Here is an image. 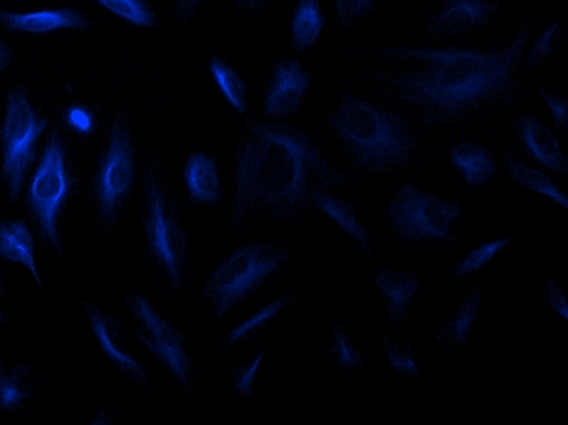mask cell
<instances>
[{
    "mask_svg": "<svg viewBox=\"0 0 568 425\" xmlns=\"http://www.w3.org/2000/svg\"><path fill=\"white\" fill-rule=\"evenodd\" d=\"M538 10L500 43H365L355 48L363 84L398 113L432 130L459 131L507 115L525 99L521 60Z\"/></svg>",
    "mask_w": 568,
    "mask_h": 425,
    "instance_id": "6da1fadb",
    "label": "cell"
},
{
    "mask_svg": "<svg viewBox=\"0 0 568 425\" xmlns=\"http://www.w3.org/2000/svg\"><path fill=\"white\" fill-rule=\"evenodd\" d=\"M235 196L229 230L300 226L313 210L315 192L355 182L335 168L321 138L276 120H248L234 154Z\"/></svg>",
    "mask_w": 568,
    "mask_h": 425,
    "instance_id": "7a4b0ae2",
    "label": "cell"
},
{
    "mask_svg": "<svg viewBox=\"0 0 568 425\" xmlns=\"http://www.w3.org/2000/svg\"><path fill=\"white\" fill-rule=\"evenodd\" d=\"M140 224L149 280L159 295L180 298L190 285L189 230L168 169L155 152L142 161Z\"/></svg>",
    "mask_w": 568,
    "mask_h": 425,
    "instance_id": "3957f363",
    "label": "cell"
},
{
    "mask_svg": "<svg viewBox=\"0 0 568 425\" xmlns=\"http://www.w3.org/2000/svg\"><path fill=\"white\" fill-rule=\"evenodd\" d=\"M349 164L363 174L386 179L412 168L420 148L414 123L383 102L343 92L327 117Z\"/></svg>",
    "mask_w": 568,
    "mask_h": 425,
    "instance_id": "277c9868",
    "label": "cell"
},
{
    "mask_svg": "<svg viewBox=\"0 0 568 425\" xmlns=\"http://www.w3.org/2000/svg\"><path fill=\"white\" fill-rule=\"evenodd\" d=\"M293 264V251L282 241H248L214 267L200 293V313L223 321L242 304L262 295L283 279Z\"/></svg>",
    "mask_w": 568,
    "mask_h": 425,
    "instance_id": "5b68a950",
    "label": "cell"
},
{
    "mask_svg": "<svg viewBox=\"0 0 568 425\" xmlns=\"http://www.w3.org/2000/svg\"><path fill=\"white\" fill-rule=\"evenodd\" d=\"M79 186L81 175L75 155L59 127H53L27 181L23 206L40 244L58 257L68 255L61 217L78 195Z\"/></svg>",
    "mask_w": 568,
    "mask_h": 425,
    "instance_id": "8992f818",
    "label": "cell"
},
{
    "mask_svg": "<svg viewBox=\"0 0 568 425\" xmlns=\"http://www.w3.org/2000/svg\"><path fill=\"white\" fill-rule=\"evenodd\" d=\"M460 214L463 206L456 200L402 183L384 210L387 241L414 251H452L459 240L455 223Z\"/></svg>",
    "mask_w": 568,
    "mask_h": 425,
    "instance_id": "52a82bcc",
    "label": "cell"
},
{
    "mask_svg": "<svg viewBox=\"0 0 568 425\" xmlns=\"http://www.w3.org/2000/svg\"><path fill=\"white\" fill-rule=\"evenodd\" d=\"M138 181V148L130 113H114L105 146L93 171L90 196L99 233L112 234L130 205Z\"/></svg>",
    "mask_w": 568,
    "mask_h": 425,
    "instance_id": "ba28073f",
    "label": "cell"
},
{
    "mask_svg": "<svg viewBox=\"0 0 568 425\" xmlns=\"http://www.w3.org/2000/svg\"><path fill=\"white\" fill-rule=\"evenodd\" d=\"M123 304L142 347L171 375L186 399L199 403L204 375L190 354L185 334L140 289L124 290Z\"/></svg>",
    "mask_w": 568,
    "mask_h": 425,
    "instance_id": "9c48e42d",
    "label": "cell"
},
{
    "mask_svg": "<svg viewBox=\"0 0 568 425\" xmlns=\"http://www.w3.org/2000/svg\"><path fill=\"white\" fill-rule=\"evenodd\" d=\"M50 124V117L41 112L26 85H13L7 92L6 117L0 124V178L10 205H16L26 189L40 159V143Z\"/></svg>",
    "mask_w": 568,
    "mask_h": 425,
    "instance_id": "30bf717a",
    "label": "cell"
},
{
    "mask_svg": "<svg viewBox=\"0 0 568 425\" xmlns=\"http://www.w3.org/2000/svg\"><path fill=\"white\" fill-rule=\"evenodd\" d=\"M82 310L89 321L90 330L95 335L103 358L109 362L114 372L123 376L131 385L144 389V392L154 393V380L149 375L138 355L136 335L133 331L128 330L120 314L103 304L90 302V300L82 302Z\"/></svg>",
    "mask_w": 568,
    "mask_h": 425,
    "instance_id": "8fae6325",
    "label": "cell"
},
{
    "mask_svg": "<svg viewBox=\"0 0 568 425\" xmlns=\"http://www.w3.org/2000/svg\"><path fill=\"white\" fill-rule=\"evenodd\" d=\"M57 388L50 362L0 357V416L27 419Z\"/></svg>",
    "mask_w": 568,
    "mask_h": 425,
    "instance_id": "7c38bea8",
    "label": "cell"
},
{
    "mask_svg": "<svg viewBox=\"0 0 568 425\" xmlns=\"http://www.w3.org/2000/svg\"><path fill=\"white\" fill-rule=\"evenodd\" d=\"M501 0H429L424 13L426 34L443 41L487 29L500 13Z\"/></svg>",
    "mask_w": 568,
    "mask_h": 425,
    "instance_id": "4fadbf2b",
    "label": "cell"
},
{
    "mask_svg": "<svg viewBox=\"0 0 568 425\" xmlns=\"http://www.w3.org/2000/svg\"><path fill=\"white\" fill-rule=\"evenodd\" d=\"M313 81V72L296 58L284 57L276 61L263 99L265 120L283 122L293 117L303 105Z\"/></svg>",
    "mask_w": 568,
    "mask_h": 425,
    "instance_id": "5bb4252c",
    "label": "cell"
},
{
    "mask_svg": "<svg viewBox=\"0 0 568 425\" xmlns=\"http://www.w3.org/2000/svg\"><path fill=\"white\" fill-rule=\"evenodd\" d=\"M513 141L523 155L546 171L568 174V159L559 138L532 113H523L511 122Z\"/></svg>",
    "mask_w": 568,
    "mask_h": 425,
    "instance_id": "9a60e30c",
    "label": "cell"
},
{
    "mask_svg": "<svg viewBox=\"0 0 568 425\" xmlns=\"http://www.w3.org/2000/svg\"><path fill=\"white\" fill-rule=\"evenodd\" d=\"M0 27L12 33L50 34L57 31H90L95 22L78 7L37 10V12H9L0 9Z\"/></svg>",
    "mask_w": 568,
    "mask_h": 425,
    "instance_id": "2e32d148",
    "label": "cell"
},
{
    "mask_svg": "<svg viewBox=\"0 0 568 425\" xmlns=\"http://www.w3.org/2000/svg\"><path fill=\"white\" fill-rule=\"evenodd\" d=\"M386 306L390 327L404 326L410 317L412 304L422 292V279L415 272L383 267L373 276Z\"/></svg>",
    "mask_w": 568,
    "mask_h": 425,
    "instance_id": "e0dca14e",
    "label": "cell"
},
{
    "mask_svg": "<svg viewBox=\"0 0 568 425\" xmlns=\"http://www.w3.org/2000/svg\"><path fill=\"white\" fill-rule=\"evenodd\" d=\"M303 292L304 286H296V289L290 290V292L284 293V295L278 296V298L273 300V302L260 307L251 317L242 321L241 324L232 327L227 333L220 335V337L211 344V351L229 352L254 344L255 341H258V338L270 330L273 321H275L286 307L300 302Z\"/></svg>",
    "mask_w": 568,
    "mask_h": 425,
    "instance_id": "ac0fdd59",
    "label": "cell"
},
{
    "mask_svg": "<svg viewBox=\"0 0 568 425\" xmlns=\"http://www.w3.org/2000/svg\"><path fill=\"white\" fill-rule=\"evenodd\" d=\"M313 210L331 217L359 252L366 255L373 254V234L352 200L337 195L331 189H321L315 192Z\"/></svg>",
    "mask_w": 568,
    "mask_h": 425,
    "instance_id": "d6986e66",
    "label": "cell"
},
{
    "mask_svg": "<svg viewBox=\"0 0 568 425\" xmlns=\"http://www.w3.org/2000/svg\"><path fill=\"white\" fill-rule=\"evenodd\" d=\"M321 355L328 368L346 376L359 375L369 366V358L335 317H331L322 330Z\"/></svg>",
    "mask_w": 568,
    "mask_h": 425,
    "instance_id": "ffe728a7",
    "label": "cell"
},
{
    "mask_svg": "<svg viewBox=\"0 0 568 425\" xmlns=\"http://www.w3.org/2000/svg\"><path fill=\"white\" fill-rule=\"evenodd\" d=\"M183 182L190 200L200 206H216L224 200V185L214 155L193 152L183 169Z\"/></svg>",
    "mask_w": 568,
    "mask_h": 425,
    "instance_id": "44dd1931",
    "label": "cell"
},
{
    "mask_svg": "<svg viewBox=\"0 0 568 425\" xmlns=\"http://www.w3.org/2000/svg\"><path fill=\"white\" fill-rule=\"evenodd\" d=\"M449 161L469 189H484L500 175V164L494 152L477 141L464 140L456 143L449 150Z\"/></svg>",
    "mask_w": 568,
    "mask_h": 425,
    "instance_id": "7402d4cb",
    "label": "cell"
},
{
    "mask_svg": "<svg viewBox=\"0 0 568 425\" xmlns=\"http://www.w3.org/2000/svg\"><path fill=\"white\" fill-rule=\"evenodd\" d=\"M484 306V292L474 286L473 292L463 300L455 314L439 327L435 338L443 351L459 354L469 345Z\"/></svg>",
    "mask_w": 568,
    "mask_h": 425,
    "instance_id": "603a6c76",
    "label": "cell"
},
{
    "mask_svg": "<svg viewBox=\"0 0 568 425\" xmlns=\"http://www.w3.org/2000/svg\"><path fill=\"white\" fill-rule=\"evenodd\" d=\"M0 259L12 262V264L23 265L33 276L38 290L43 295L44 285L37 267L34 234L29 223L17 220V217L0 220Z\"/></svg>",
    "mask_w": 568,
    "mask_h": 425,
    "instance_id": "cb8c5ba5",
    "label": "cell"
},
{
    "mask_svg": "<svg viewBox=\"0 0 568 425\" xmlns=\"http://www.w3.org/2000/svg\"><path fill=\"white\" fill-rule=\"evenodd\" d=\"M327 19L322 12L321 0H297L291 19L290 41L296 53H306L324 33Z\"/></svg>",
    "mask_w": 568,
    "mask_h": 425,
    "instance_id": "d4e9b609",
    "label": "cell"
},
{
    "mask_svg": "<svg viewBox=\"0 0 568 425\" xmlns=\"http://www.w3.org/2000/svg\"><path fill=\"white\" fill-rule=\"evenodd\" d=\"M207 69L229 105L244 119L248 117L251 113V88H248L247 81L239 74L237 69L220 54H213L210 58Z\"/></svg>",
    "mask_w": 568,
    "mask_h": 425,
    "instance_id": "484cf974",
    "label": "cell"
},
{
    "mask_svg": "<svg viewBox=\"0 0 568 425\" xmlns=\"http://www.w3.org/2000/svg\"><path fill=\"white\" fill-rule=\"evenodd\" d=\"M383 347L390 370L396 373L398 380L414 383V385H424L428 382V370L418 357L410 337L393 338L384 335Z\"/></svg>",
    "mask_w": 568,
    "mask_h": 425,
    "instance_id": "4316f807",
    "label": "cell"
},
{
    "mask_svg": "<svg viewBox=\"0 0 568 425\" xmlns=\"http://www.w3.org/2000/svg\"><path fill=\"white\" fill-rule=\"evenodd\" d=\"M504 164L508 174L511 175L513 181L518 182L519 185L525 186V189L531 190V192L547 196V199L552 200L557 205L562 206L564 210H568L566 193L552 182V179H550L546 172L532 168L528 162L521 161V159L516 158V155L510 154V152L505 154Z\"/></svg>",
    "mask_w": 568,
    "mask_h": 425,
    "instance_id": "83f0119b",
    "label": "cell"
},
{
    "mask_svg": "<svg viewBox=\"0 0 568 425\" xmlns=\"http://www.w3.org/2000/svg\"><path fill=\"white\" fill-rule=\"evenodd\" d=\"M568 38V22L566 19L556 20L550 23L546 30L540 31L538 37L532 40L528 53L523 54V71L538 69L544 62L549 61L556 54L566 50Z\"/></svg>",
    "mask_w": 568,
    "mask_h": 425,
    "instance_id": "f1b7e54d",
    "label": "cell"
},
{
    "mask_svg": "<svg viewBox=\"0 0 568 425\" xmlns=\"http://www.w3.org/2000/svg\"><path fill=\"white\" fill-rule=\"evenodd\" d=\"M266 354H268V345H262L232 365L229 395L235 404L247 403L254 397L256 376Z\"/></svg>",
    "mask_w": 568,
    "mask_h": 425,
    "instance_id": "f546056e",
    "label": "cell"
},
{
    "mask_svg": "<svg viewBox=\"0 0 568 425\" xmlns=\"http://www.w3.org/2000/svg\"><path fill=\"white\" fill-rule=\"evenodd\" d=\"M113 16L126 20L142 30H155L161 26V17L149 0H92Z\"/></svg>",
    "mask_w": 568,
    "mask_h": 425,
    "instance_id": "4dcf8cb0",
    "label": "cell"
},
{
    "mask_svg": "<svg viewBox=\"0 0 568 425\" xmlns=\"http://www.w3.org/2000/svg\"><path fill=\"white\" fill-rule=\"evenodd\" d=\"M513 237H501V240L490 241V243H485L477 245L473 252L466 255L463 261L457 262L456 267L452 269L449 272V276L453 280L464 279V276H469L476 274V272L483 271L485 265L490 264L501 251L511 245Z\"/></svg>",
    "mask_w": 568,
    "mask_h": 425,
    "instance_id": "1f68e13d",
    "label": "cell"
},
{
    "mask_svg": "<svg viewBox=\"0 0 568 425\" xmlns=\"http://www.w3.org/2000/svg\"><path fill=\"white\" fill-rule=\"evenodd\" d=\"M334 3L335 16L345 29L358 26L363 20H368L379 13L376 0H334Z\"/></svg>",
    "mask_w": 568,
    "mask_h": 425,
    "instance_id": "d6a6232c",
    "label": "cell"
},
{
    "mask_svg": "<svg viewBox=\"0 0 568 425\" xmlns=\"http://www.w3.org/2000/svg\"><path fill=\"white\" fill-rule=\"evenodd\" d=\"M538 95L544 105L552 113V123L559 133L568 134V102L562 93L538 89Z\"/></svg>",
    "mask_w": 568,
    "mask_h": 425,
    "instance_id": "836d02e7",
    "label": "cell"
},
{
    "mask_svg": "<svg viewBox=\"0 0 568 425\" xmlns=\"http://www.w3.org/2000/svg\"><path fill=\"white\" fill-rule=\"evenodd\" d=\"M207 0H175L173 17H175L176 23L186 26V23L192 22L203 12Z\"/></svg>",
    "mask_w": 568,
    "mask_h": 425,
    "instance_id": "e575fe53",
    "label": "cell"
},
{
    "mask_svg": "<svg viewBox=\"0 0 568 425\" xmlns=\"http://www.w3.org/2000/svg\"><path fill=\"white\" fill-rule=\"evenodd\" d=\"M241 20H254L262 17L272 6L273 0H232Z\"/></svg>",
    "mask_w": 568,
    "mask_h": 425,
    "instance_id": "d590c367",
    "label": "cell"
},
{
    "mask_svg": "<svg viewBox=\"0 0 568 425\" xmlns=\"http://www.w3.org/2000/svg\"><path fill=\"white\" fill-rule=\"evenodd\" d=\"M544 293H546V302L556 311L557 314L568 320V307L566 296L554 280H544Z\"/></svg>",
    "mask_w": 568,
    "mask_h": 425,
    "instance_id": "8d00e7d4",
    "label": "cell"
},
{
    "mask_svg": "<svg viewBox=\"0 0 568 425\" xmlns=\"http://www.w3.org/2000/svg\"><path fill=\"white\" fill-rule=\"evenodd\" d=\"M124 413L120 409V406H106L100 407L92 417H90V425H110L118 423V421L123 419Z\"/></svg>",
    "mask_w": 568,
    "mask_h": 425,
    "instance_id": "74e56055",
    "label": "cell"
},
{
    "mask_svg": "<svg viewBox=\"0 0 568 425\" xmlns=\"http://www.w3.org/2000/svg\"><path fill=\"white\" fill-rule=\"evenodd\" d=\"M68 122L81 133H87L92 128V119H90L89 113L84 109H79V107L69 110Z\"/></svg>",
    "mask_w": 568,
    "mask_h": 425,
    "instance_id": "f35d334b",
    "label": "cell"
},
{
    "mask_svg": "<svg viewBox=\"0 0 568 425\" xmlns=\"http://www.w3.org/2000/svg\"><path fill=\"white\" fill-rule=\"evenodd\" d=\"M13 61V48L0 38V75L10 68Z\"/></svg>",
    "mask_w": 568,
    "mask_h": 425,
    "instance_id": "ab89813d",
    "label": "cell"
},
{
    "mask_svg": "<svg viewBox=\"0 0 568 425\" xmlns=\"http://www.w3.org/2000/svg\"><path fill=\"white\" fill-rule=\"evenodd\" d=\"M2 280H0V331H6V333H12V323H10L9 316H7L6 311L2 307Z\"/></svg>",
    "mask_w": 568,
    "mask_h": 425,
    "instance_id": "60d3db41",
    "label": "cell"
},
{
    "mask_svg": "<svg viewBox=\"0 0 568 425\" xmlns=\"http://www.w3.org/2000/svg\"><path fill=\"white\" fill-rule=\"evenodd\" d=\"M387 2H393V0H387Z\"/></svg>",
    "mask_w": 568,
    "mask_h": 425,
    "instance_id": "b9f144b4",
    "label": "cell"
},
{
    "mask_svg": "<svg viewBox=\"0 0 568 425\" xmlns=\"http://www.w3.org/2000/svg\"><path fill=\"white\" fill-rule=\"evenodd\" d=\"M0 150H2V148H0Z\"/></svg>",
    "mask_w": 568,
    "mask_h": 425,
    "instance_id": "7bdbcfd3",
    "label": "cell"
}]
</instances>
